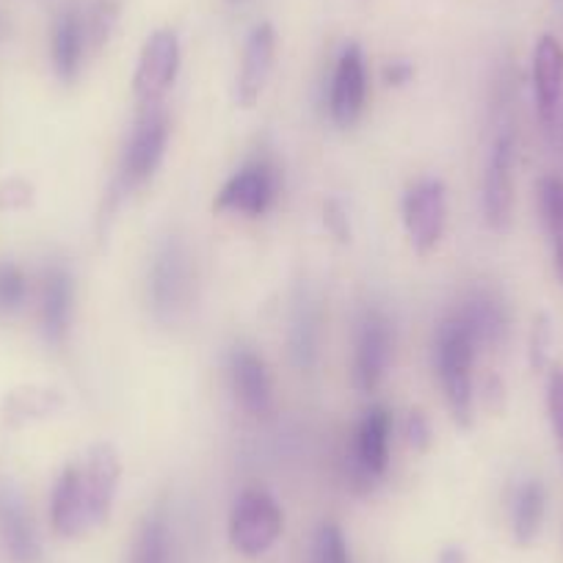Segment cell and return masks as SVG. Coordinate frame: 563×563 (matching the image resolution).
<instances>
[{"label": "cell", "instance_id": "obj_23", "mask_svg": "<svg viewBox=\"0 0 563 563\" xmlns=\"http://www.w3.org/2000/svg\"><path fill=\"white\" fill-rule=\"evenodd\" d=\"M539 208L544 219L547 235L552 243V260L555 274L563 282V180L561 177H544L539 183Z\"/></svg>", "mask_w": 563, "mask_h": 563}, {"label": "cell", "instance_id": "obj_15", "mask_svg": "<svg viewBox=\"0 0 563 563\" xmlns=\"http://www.w3.org/2000/svg\"><path fill=\"white\" fill-rule=\"evenodd\" d=\"M230 382L238 404L254 417L268 415L274 406V387L265 362L254 351L235 349L230 356Z\"/></svg>", "mask_w": 563, "mask_h": 563}, {"label": "cell", "instance_id": "obj_5", "mask_svg": "<svg viewBox=\"0 0 563 563\" xmlns=\"http://www.w3.org/2000/svg\"><path fill=\"white\" fill-rule=\"evenodd\" d=\"M279 169L271 161L260 158L238 169L216 194L213 210L257 219L274 208L279 197Z\"/></svg>", "mask_w": 563, "mask_h": 563}, {"label": "cell", "instance_id": "obj_19", "mask_svg": "<svg viewBox=\"0 0 563 563\" xmlns=\"http://www.w3.org/2000/svg\"><path fill=\"white\" fill-rule=\"evenodd\" d=\"M0 541L12 563H36L42 558L40 539L23 503L7 497L0 503Z\"/></svg>", "mask_w": 563, "mask_h": 563}, {"label": "cell", "instance_id": "obj_26", "mask_svg": "<svg viewBox=\"0 0 563 563\" xmlns=\"http://www.w3.org/2000/svg\"><path fill=\"white\" fill-rule=\"evenodd\" d=\"M29 296L25 274L12 263H0V312H14Z\"/></svg>", "mask_w": 563, "mask_h": 563}, {"label": "cell", "instance_id": "obj_33", "mask_svg": "<svg viewBox=\"0 0 563 563\" xmlns=\"http://www.w3.org/2000/svg\"><path fill=\"white\" fill-rule=\"evenodd\" d=\"M555 133L561 135V153H563V113H561V119H558V128H555Z\"/></svg>", "mask_w": 563, "mask_h": 563}, {"label": "cell", "instance_id": "obj_24", "mask_svg": "<svg viewBox=\"0 0 563 563\" xmlns=\"http://www.w3.org/2000/svg\"><path fill=\"white\" fill-rule=\"evenodd\" d=\"M169 558H172L169 522H166L164 514H153V517L144 519L141 530L135 533L128 563H169Z\"/></svg>", "mask_w": 563, "mask_h": 563}, {"label": "cell", "instance_id": "obj_6", "mask_svg": "<svg viewBox=\"0 0 563 563\" xmlns=\"http://www.w3.org/2000/svg\"><path fill=\"white\" fill-rule=\"evenodd\" d=\"M404 227L409 232L411 246L420 254H429L440 246L448 227V191L445 183L429 177L406 191L404 197Z\"/></svg>", "mask_w": 563, "mask_h": 563}, {"label": "cell", "instance_id": "obj_22", "mask_svg": "<svg viewBox=\"0 0 563 563\" xmlns=\"http://www.w3.org/2000/svg\"><path fill=\"white\" fill-rule=\"evenodd\" d=\"M547 514V492L539 481H525L514 495V539L522 547L533 544Z\"/></svg>", "mask_w": 563, "mask_h": 563}, {"label": "cell", "instance_id": "obj_31", "mask_svg": "<svg viewBox=\"0 0 563 563\" xmlns=\"http://www.w3.org/2000/svg\"><path fill=\"white\" fill-rule=\"evenodd\" d=\"M384 78H387L389 86H404V84H409L411 67L406 62H393L387 67V73H384Z\"/></svg>", "mask_w": 563, "mask_h": 563}, {"label": "cell", "instance_id": "obj_21", "mask_svg": "<svg viewBox=\"0 0 563 563\" xmlns=\"http://www.w3.org/2000/svg\"><path fill=\"white\" fill-rule=\"evenodd\" d=\"M318 334H321V312L310 296L296 301L294 318H290V356L299 371H310L318 356Z\"/></svg>", "mask_w": 563, "mask_h": 563}, {"label": "cell", "instance_id": "obj_16", "mask_svg": "<svg viewBox=\"0 0 563 563\" xmlns=\"http://www.w3.org/2000/svg\"><path fill=\"white\" fill-rule=\"evenodd\" d=\"M51 525L56 530V536H62V539H78V536H84L91 528L78 464H69L58 475L56 486H53Z\"/></svg>", "mask_w": 563, "mask_h": 563}, {"label": "cell", "instance_id": "obj_4", "mask_svg": "<svg viewBox=\"0 0 563 563\" xmlns=\"http://www.w3.org/2000/svg\"><path fill=\"white\" fill-rule=\"evenodd\" d=\"M180 40L172 29H158L141 47L133 73V95L144 108L161 106L180 73Z\"/></svg>", "mask_w": 563, "mask_h": 563}, {"label": "cell", "instance_id": "obj_27", "mask_svg": "<svg viewBox=\"0 0 563 563\" xmlns=\"http://www.w3.org/2000/svg\"><path fill=\"white\" fill-rule=\"evenodd\" d=\"M117 18H119V7L113 3V0H100V3H95L89 18H84L86 40H91V45L95 47L106 45L113 25H117Z\"/></svg>", "mask_w": 563, "mask_h": 563}, {"label": "cell", "instance_id": "obj_29", "mask_svg": "<svg viewBox=\"0 0 563 563\" xmlns=\"http://www.w3.org/2000/svg\"><path fill=\"white\" fill-rule=\"evenodd\" d=\"M404 434H406V442H409L415 451H429L431 448V422L429 417H426V411L422 409H411L409 417H406V426H404Z\"/></svg>", "mask_w": 563, "mask_h": 563}, {"label": "cell", "instance_id": "obj_17", "mask_svg": "<svg viewBox=\"0 0 563 563\" xmlns=\"http://www.w3.org/2000/svg\"><path fill=\"white\" fill-rule=\"evenodd\" d=\"M453 316L467 329L475 349H495V345H500L506 340L508 310L489 290H475Z\"/></svg>", "mask_w": 563, "mask_h": 563}, {"label": "cell", "instance_id": "obj_1", "mask_svg": "<svg viewBox=\"0 0 563 563\" xmlns=\"http://www.w3.org/2000/svg\"><path fill=\"white\" fill-rule=\"evenodd\" d=\"M478 349H475L473 338L467 329L462 327L456 316L445 318L440 323V332L434 340V365L437 376H440L442 393H445L451 415L459 426L467 429L473 422V362Z\"/></svg>", "mask_w": 563, "mask_h": 563}, {"label": "cell", "instance_id": "obj_7", "mask_svg": "<svg viewBox=\"0 0 563 563\" xmlns=\"http://www.w3.org/2000/svg\"><path fill=\"white\" fill-rule=\"evenodd\" d=\"M169 141V119L158 106L147 108V113L139 119L133 135L128 141L122 158V188H139L158 172L161 161Z\"/></svg>", "mask_w": 563, "mask_h": 563}, {"label": "cell", "instance_id": "obj_14", "mask_svg": "<svg viewBox=\"0 0 563 563\" xmlns=\"http://www.w3.org/2000/svg\"><path fill=\"white\" fill-rule=\"evenodd\" d=\"M276 58V31L271 23H257L243 45L241 69L235 80V102L241 108H252L263 97L274 73Z\"/></svg>", "mask_w": 563, "mask_h": 563}, {"label": "cell", "instance_id": "obj_34", "mask_svg": "<svg viewBox=\"0 0 563 563\" xmlns=\"http://www.w3.org/2000/svg\"><path fill=\"white\" fill-rule=\"evenodd\" d=\"M230 3H243V0H230Z\"/></svg>", "mask_w": 563, "mask_h": 563}, {"label": "cell", "instance_id": "obj_10", "mask_svg": "<svg viewBox=\"0 0 563 563\" xmlns=\"http://www.w3.org/2000/svg\"><path fill=\"white\" fill-rule=\"evenodd\" d=\"M514 161H517V141L511 130L497 135L484 172V219L492 230H506L514 213Z\"/></svg>", "mask_w": 563, "mask_h": 563}, {"label": "cell", "instance_id": "obj_2", "mask_svg": "<svg viewBox=\"0 0 563 563\" xmlns=\"http://www.w3.org/2000/svg\"><path fill=\"white\" fill-rule=\"evenodd\" d=\"M285 528V514L274 495L265 489H243L230 511V544L241 555L260 558L279 541Z\"/></svg>", "mask_w": 563, "mask_h": 563}, {"label": "cell", "instance_id": "obj_11", "mask_svg": "<svg viewBox=\"0 0 563 563\" xmlns=\"http://www.w3.org/2000/svg\"><path fill=\"white\" fill-rule=\"evenodd\" d=\"M80 484H84L86 508H89L91 528L108 522L113 511V500L119 492V478H122V462H119L117 448L108 442H97L89 448L84 459L78 462Z\"/></svg>", "mask_w": 563, "mask_h": 563}, {"label": "cell", "instance_id": "obj_28", "mask_svg": "<svg viewBox=\"0 0 563 563\" xmlns=\"http://www.w3.org/2000/svg\"><path fill=\"white\" fill-rule=\"evenodd\" d=\"M547 411H550L552 434L563 453V367H555L547 382Z\"/></svg>", "mask_w": 563, "mask_h": 563}, {"label": "cell", "instance_id": "obj_3", "mask_svg": "<svg viewBox=\"0 0 563 563\" xmlns=\"http://www.w3.org/2000/svg\"><path fill=\"white\" fill-rule=\"evenodd\" d=\"M389 431L393 415L387 406H371L356 426L349 448V484L356 492H371L389 467Z\"/></svg>", "mask_w": 563, "mask_h": 563}, {"label": "cell", "instance_id": "obj_13", "mask_svg": "<svg viewBox=\"0 0 563 563\" xmlns=\"http://www.w3.org/2000/svg\"><path fill=\"white\" fill-rule=\"evenodd\" d=\"M533 95L539 122L547 133H555L563 97V47L552 34L536 42L533 51Z\"/></svg>", "mask_w": 563, "mask_h": 563}, {"label": "cell", "instance_id": "obj_9", "mask_svg": "<svg viewBox=\"0 0 563 563\" xmlns=\"http://www.w3.org/2000/svg\"><path fill=\"white\" fill-rule=\"evenodd\" d=\"M389 356H393V327L387 316L378 310L365 312L356 329L354 365H351V382L360 393H373L382 384Z\"/></svg>", "mask_w": 563, "mask_h": 563}, {"label": "cell", "instance_id": "obj_8", "mask_svg": "<svg viewBox=\"0 0 563 563\" xmlns=\"http://www.w3.org/2000/svg\"><path fill=\"white\" fill-rule=\"evenodd\" d=\"M188 290H191V265L180 241H166L155 254L153 271H150V299H153L155 316L172 321L186 307Z\"/></svg>", "mask_w": 563, "mask_h": 563}, {"label": "cell", "instance_id": "obj_18", "mask_svg": "<svg viewBox=\"0 0 563 563\" xmlns=\"http://www.w3.org/2000/svg\"><path fill=\"white\" fill-rule=\"evenodd\" d=\"M75 285L62 265H53L42 276V332L51 343H62L73 323Z\"/></svg>", "mask_w": 563, "mask_h": 563}, {"label": "cell", "instance_id": "obj_32", "mask_svg": "<svg viewBox=\"0 0 563 563\" xmlns=\"http://www.w3.org/2000/svg\"><path fill=\"white\" fill-rule=\"evenodd\" d=\"M437 563H467V555H464L462 547H448V550L440 552Z\"/></svg>", "mask_w": 563, "mask_h": 563}, {"label": "cell", "instance_id": "obj_12", "mask_svg": "<svg viewBox=\"0 0 563 563\" xmlns=\"http://www.w3.org/2000/svg\"><path fill=\"white\" fill-rule=\"evenodd\" d=\"M367 102V67L356 42L343 47L329 89V113L338 128H354Z\"/></svg>", "mask_w": 563, "mask_h": 563}, {"label": "cell", "instance_id": "obj_25", "mask_svg": "<svg viewBox=\"0 0 563 563\" xmlns=\"http://www.w3.org/2000/svg\"><path fill=\"white\" fill-rule=\"evenodd\" d=\"M312 563H351L349 544L340 525L323 522L312 539Z\"/></svg>", "mask_w": 563, "mask_h": 563}, {"label": "cell", "instance_id": "obj_30", "mask_svg": "<svg viewBox=\"0 0 563 563\" xmlns=\"http://www.w3.org/2000/svg\"><path fill=\"white\" fill-rule=\"evenodd\" d=\"M323 224H327V230L332 232L340 243L351 241L349 216H345V208L338 202V199H329V202L323 205Z\"/></svg>", "mask_w": 563, "mask_h": 563}, {"label": "cell", "instance_id": "obj_20", "mask_svg": "<svg viewBox=\"0 0 563 563\" xmlns=\"http://www.w3.org/2000/svg\"><path fill=\"white\" fill-rule=\"evenodd\" d=\"M86 25L78 12H64L53 29V67L64 84H75L84 67Z\"/></svg>", "mask_w": 563, "mask_h": 563}]
</instances>
